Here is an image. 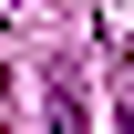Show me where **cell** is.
Listing matches in <instances>:
<instances>
[{
	"label": "cell",
	"mask_w": 134,
	"mask_h": 134,
	"mask_svg": "<svg viewBox=\"0 0 134 134\" xmlns=\"http://www.w3.org/2000/svg\"><path fill=\"white\" fill-rule=\"evenodd\" d=\"M52 134H83V83L52 72Z\"/></svg>",
	"instance_id": "1"
},
{
	"label": "cell",
	"mask_w": 134,
	"mask_h": 134,
	"mask_svg": "<svg viewBox=\"0 0 134 134\" xmlns=\"http://www.w3.org/2000/svg\"><path fill=\"white\" fill-rule=\"evenodd\" d=\"M114 134H134V103H124V124H114Z\"/></svg>",
	"instance_id": "2"
}]
</instances>
